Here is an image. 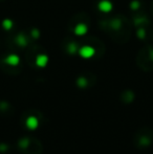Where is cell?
I'll list each match as a JSON object with an SVG mask.
<instances>
[{
	"instance_id": "obj_1",
	"label": "cell",
	"mask_w": 153,
	"mask_h": 154,
	"mask_svg": "<svg viewBox=\"0 0 153 154\" xmlns=\"http://www.w3.org/2000/svg\"><path fill=\"white\" fill-rule=\"evenodd\" d=\"M27 126H29V128H32V129H34V128L37 127L38 123H37V120H36L35 118H31L29 121H27Z\"/></svg>"
}]
</instances>
